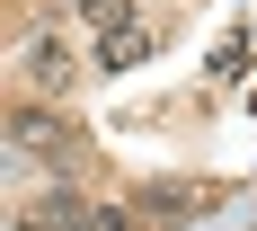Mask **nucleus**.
<instances>
[{"instance_id": "20e7f679", "label": "nucleus", "mask_w": 257, "mask_h": 231, "mask_svg": "<svg viewBox=\"0 0 257 231\" xmlns=\"http://www.w3.org/2000/svg\"><path fill=\"white\" fill-rule=\"evenodd\" d=\"M27 80H36V89H62V80H71V53L53 45V36H36V45H27Z\"/></svg>"}, {"instance_id": "39448f33", "label": "nucleus", "mask_w": 257, "mask_h": 231, "mask_svg": "<svg viewBox=\"0 0 257 231\" xmlns=\"http://www.w3.org/2000/svg\"><path fill=\"white\" fill-rule=\"evenodd\" d=\"M80 27L115 36V27H133V0H80Z\"/></svg>"}, {"instance_id": "f257e3e1", "label": "nucleus", "mask_w": 257, "mask_h": 231, "mask_svg": "<svg viewBox=\"0 0 257 231\" xmlns=\"http://www.w3.org/2000/svg\"><path fill=\"white\" fill-rule=\"evenodd\" d=\"M204 205H213L204 187H142L133 213H142V222H186V213H204Z\"/></svg>"}, {"instance_id": "7ed1b4c3", "label": "nucleus", "mask_w": 257, "mask_h": 231, "mask_svg": "<svg viewBox=\"0 0 257 231\" xmlns=\"http://www.w3.org/2000/svg\"><path fill=\"white\" fill-rule=\"evenodd\" d=\"M9 142H18V151H62V125H53L45 107H18V116H9Z\"/></svg>"}, {"instance_id": "f03ea898", "label": "nucleus", "mask_w": 257, "mask_h": 231, "mask_svg": "<svg viewBox=\"0 0 257 231\" xmlns=\"http://www.w3.org/2000/svg\"><path fill=\"white\" fill-rule=\"evenodd\" d=\"M160 45V36H151V27H142V18H133V27H115V36H106V45H98V71H133V62H142V53H151Z\"/></svg>"}]
</instances>
